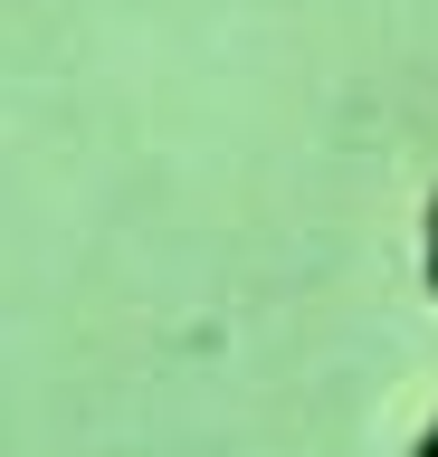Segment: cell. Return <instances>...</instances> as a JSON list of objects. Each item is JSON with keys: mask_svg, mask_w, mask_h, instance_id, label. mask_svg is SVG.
I'll use <instances>...</instances> for the list:
<instances>
[{"mask_svg": "<svg viewBox=\"0 0 438 457\" xmlns=\"http://www.w3.org/2000/svg\"><path fill=\"white\" fill-rule=\"evenodd\" d=\"M409 457H438V420H429V428H419V448H409Z\"/></svg>", "mask_w": 438, "mask_h": 457, "instance_id": "2", "label": "cell"}, {"mask_svg": "<svg viewBox=\"0 0 438 457\" xmlns=\"http://www.w3.org/2000/svg\"><path fill=\"white\" fill-rule=\"evenodd\" d=\"M419 277H429V295H438V191H429V257H419Z\"/></svg>", "mask_w": 438, "mask_h": 457, "instance_id": "1", "label": "cell"}]
</instances>
